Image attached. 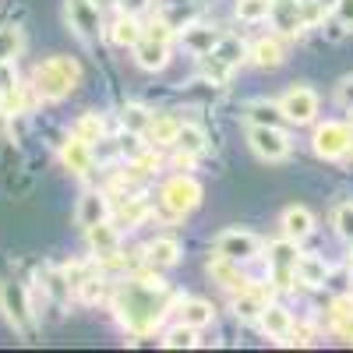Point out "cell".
Masks as SVG:
<instances>
[{
    "label": "cell",
    "mask_w": 353,
    "mask_h": 353,
    "mask_svg": "<svg viewBox=\"0 0 353 353\" xmlns=\"http://www.w3.org/2000/svg\"><path fill=\"white\" fill-rule=\"evenodd\" d=\"M173 307V297H170V286L166 279L152 276V272H138L134 279H128L121 290L113 293V311H117V321L134 332V336H149L163 325L166 311Z\"/></svg>",
    "instance_id": "6da1fadb"
},
{
    "label": "cell",
    "mask_w": 353,
    "mask_h": 353,
    "mask_svg": "<svg viewBox=\"0 0 353 353\" xmlns=\"http://www.w3.org/2000/svg\"><path fill=\"white\" fill-rule=\"evenodd\" d=\"M78 81H81V68L71 57H50V61L36 64V71H32V88L46 103H61L64 96H71Z\"/></svg>",
    "instance_id": "7a4b0ae2"
},
{
    "label": "cell",
    "mask_w": 353,
    "mask_h": 353,
    "mask_svg": "<svg viewBox=\"0 0 353 353\" xmlns=\"http://www.w3.org/2000/svg\"><path fill=\"white\" fill-rule=\"evenodd\" d=\"M159 205L166 209V216L184 219V216H191L198 205H201V184L194 181L191 173H176L173 181L163 184V191H159Z\"/></svg>",
    "instance_id": "3957f363"
},
{
    "label": "cell",
    "mask_w": 353,
    "mask_h": 353,
    "mask_svg": "<svg viewBox=\"0 0 353 353\" xmlns=\"http://www.w3.org/2000/svg\"><path fill=\"white\" fill-rule=\"evenodd\" d=\"M248 145H251V152L265 163H279V159L290 156V134L283 128H272V124H251Z\"/></svg>",
    "instance_id": "277c9868"
},
{
    "label": "cell",
    "mask_w": 353,
    "mask_h": 353,
    "mask_svg": "<svg viewBox=\"0 0 353 353\" xmlns=\"http://www.w3.org/2000/svg\"><path fill=\"white\" fill-rule=\"evenodd\" d=\"M311 145H314V152H318L321 159H343V156L353 149V131H350L346 124L329 121V124H321V128L314 131Z\"/></svg>",
    "instance_id": "5b68a950"
},
{
    "label": "cell",
    "mask_w": 353,
    "mask_h": 353,
    "mask_svg": "<svg viewBox=\"0 0 353 353\" xmlns=\"http://www.w3.org/2000/svg\"><path fill=\"white\" fill-rule=\"evenodd\" d=\"M0 311L11 321V329L25 332L28 321H32V304H28V293L21 283H0Z\"/></svg>",
    "instance_id": "8992f818"
},
{
    "label": "cell",
    "mask_w": 353,
    "mask_h": 353,
    "mask_svg": "<svg viewBox=\"0 0 353 353\" xmlns=\"http://www.w3.org/2000/svg\"><path fill=\"white\" fill-rule=\"evenodd\" d=\"M297 258H301L297 241L283 237V241L269 244V265H272V279H276V286H283V290L293 286V279H297Z\"/></svg>",
    "instance_id": "52a82bcc"
},
{
    "label": "cell",
    "mask_w": 353,
    "mask_h": 353,
    "mask_svg": "<svg viewBox=\"0 0 353 353\" xmlns=\"http://www.w3.org/2000/svg\"><path fill=\"white\" fill-rule=\"evenodd\" d=\"M258 251H261V241L248 230H223L216 237V254H226L233 261H251L258 258Z\"/></svg>",
    "instance_id": "ba28073f"
},
{
    "label": "cell",
    "mask_w": 353,
    "mask_h": 353,
    "mask_svg": "<svg viewBox=\"0 0 353 353\" xmlns=\"http://www.w3.org/2000/svg\"><path fill=\"white\" fill-rule=\"evenodd\" d=\"M279 106H283L286 121H293V124H311L314 113H318V96L311 92L307 85H293L290 92L279 99Z\"/></svg>",
    "instance_id": "9c48e42d"
},
{
    "label": "cell",
    "mask_w": 353,
    "mask_h": 353,
    "mask_svg": "<svg viewBox=\"0 0 353 353\" xmlns=\"http://www.w3.org/2000/svg\"><path fill=\"white\" fill-rule=\"evenodd\" d=\"M99 4H92V0H68V21H71V28L81 36V39H99V32H103V21H99Z\"/></svg>",
    "instance_id": "30bf717a"
},
{
    "label": "cell",
    "mask_w": 353,
    "mask_h": 353,
    "mask_svg": "<svg viewBox=\"0 0 353 353\" xmlns=\"http://www.w3.org/2000/svg\"><path fill=\"white\" fill-rule=\"evenodd\" d=\"M134 50V61L141 71H163L170 64V39H156V36H145L131 46Z\"/></svg>",
    "instance_id": "8fae6325"
},
{
    "label": "cell",
    "mask_w": 353,
    "mask_h": 353,
    "mask_svg": "<svg viewBox=\"0 0 353 353\" xmlns=\"http://www.w3.org/2000/svg\"><path fill=\"white\" fill-rule=\"evenodd\" d=\"M61 159H64V166L74 173V176H88L92 173V163H96V149L88 141H81V138H68L64 145H61Z\"/></svg>",
    "instance_id": "7c38bea8"
},
{
    "label": "cell",
    "mask_w": 353,
    "mask_h": 353,
    "mask_svg": "<svg viewBox=\"0 0 353 353\" xmlns=\"http://www.w3.org/2000/svg\"><path fill=\"white\" fill-rule=\"evenodd\" d=\"M209 276H212L223 290H230V293H241V290L248 286V276L241 272V261H233V258H226V254H212V258H209Z\"/></svg>",
    "instance_id": "4fadbf2b"
},
{
    "label": "cell",
    "mask_w": 353,
    "mask_h": 353,
    "mask_svg": "<svg viewBox=\"0 0 353 353\" xmlns=\"http://www.w3.org/2000/svg\"><path fill=\"white\" fill-rule=\"evenodd\" d=\"M248 61L261 71H272L286 61V50H283V39L279 36H261L251 50H248Z\"/></svg>",
    "instance_id": "5bb4252c"
},
{
    "label": "cell",
    "mask_w": 353,
    "mask_h": 353,
    "mask_svg": "<svg viewBox=\"0 0 353 353\" xmlns=\"http://www.w3.org/2000/svg\"><path fill=\"white\" fill-rule=\"evenodd\" d=\"M269 297H272V290H265V286H244L237 293V301H233V311L244 321H258L261 311L269 307Z\"/></svg>",
    "instance_id": "9a60e30c"
},
{
    "label": "cell",
    "mask_w": 353,
    "mask_h": 353,
    "mask_svg": "<svg viewBox=\"0 0 353 353\" xmlns=\"http://www.w3.org/2000/svg\"><path fill=\"white\" fill-rule=\"evenodd\" d=\"M272 21H276V28L283 36H297V32H304V14H301V0H272V14H269Z\"/></svg>",
    "instance_id": "2e32d148"
},
{
    "label": "cell",
    "mask_w": 353,
    "mask_h": 353,
    "mask_svg": "<svg viewBox=\"0 0 353 353\" xmlns=\"http://www.w3.org/2000/svg\"><path fill=\"white\" fill-rule=\"evenodd\" d=\"M279 226H283V237L307 241L314 233V216H311V209H304V205H290V209L283 212V219H279Z\"/></svg>",
    "instance_id": "e0dca14e"
},
{
    "label": "cell",
    "mask_w": 353,
    "mask_h": 353,
    "mask_svg": "<svg viewBox=\"0 0 353 353\" xmlns=\"http://www.w3.org/2000/svg\"><path fill=\"white\" fill-rule=\"evenodd\" d=\"M85 233H88V248L96 251V258H110V254L121 251V230H117L110 219H103V223H96V226H88Z\"/></svg>",
    "instance_id": "ac0fdd59"
},
{
    "label": "cell",
    "mask_w": 353,
    "mask_h": 353,
    "mask_svg": "<svg viewBox=\"0 0 353 353\" xmlns=\"http://www.w3.org/2000/svg\"><path fill=\"white\" fill-rule=\"evenodd\" d=\"M74 219H78L81 230H88V226H96V223L110 219V201H106V194H99V191H85L81 201H78Z\"/></svg>",
    "instance_id": "d6986e66"
},
{
    "label": "cell",
    "mask_w": 353,
    "mask_h": 353,
    "mask_svg": "<svg viewBox=\"0 0 353 353\" xmlns=\"http://www.w3.org/2000/svg\"><path fill=\"white\" fill-rule=\"evenodd\" d=\"M219 36H223V32H216L212 25H188V28H181V43H184V50L194 53V57L212 53L216 43H219Z\"/></svg>",
    "instance_id": "ffe728a7"
},
{
    "label": "cell",
    "mask_w": 353,
    "mask_h": 353,
    "mask_svg": "<svg viewBox=\"0 0 353 353\" xmlns=\"http://www.w3.org/2000/svg\"><path fill=\"white\" fill-rule=\"evenodd\" d=\"M248 50H251V46H248L241 36H219L216 50H212V53H205V57H212V61H219L226 71H233L237 64L248 61Z\"/></svg>",
    "instance_id": "44dd1931"
},
{
    "label": "cell",
    "mask_w": 353,
    "mask_h": 353,
    "mask_svg": "<svg viewBox=\"0 0 353 353\" xmlns=\"http://www.w3.org/2000/svg\"><path fill=\"white\" fill-rule=\"evenodd\" d=\"M0 106H4V113L21 110V85H18L14 61H0Z\"/></svg>",
    "instance_id": "7402d4cb"
},
{
    "label": "cell",
    "mask_w": 353,
    "mask_h": 353,
    "mask_svg": "<svg viewBox=\"0 0 353 353\" xmlns=\"http://www.w3.org/2000/svg\"><path fill=\"white\" fill-rule=\"evenodd\" d=\"M258 325H261V332L269 336V339H290V332H293V318H290V311L286 307H276V304H269L261 311V318H258Z\"/></svg>",
    "instance_id": "603a6c76"
},
{
    "label": "cell",
    "mask_w": 353,
    "mask_h": 353,
    "mask_svg": "<svg viewBox=\"0 0 353 353\" xmlns=\"http://www.w3.org/2000/svg\"><path fill=\"white\" fill-rule=\"evenodd\" d=\"M141 32L145 28L138 25V18L134 14H121L110 28H106V39L113 43V46H121V50H128V46H134L138 39H141Z\"/></svg>",
    "instance_id": "cb8c5ba5"
},
{
    "label": "cell",
    "mask_w": 353,
    "mask_h": 353,
    "mask_svg": "<svg viewBox=\"0 0 353 353\" xmlns=\"http://www.w3.org/2000/svg\"><path fill=\"white\" fill-rule=\"evenodd\" d=\"M181 321L191 329H205L216 321V307L201 297H188V301H181Z\"/></svg>",
    "instance_id": "d4e9b609"
},
{
    "label": "cell",
    "mask_w": 353,
    "mask_h": 353,
    "mask_svg": "<svg viewBox=\"0 0 353 353\" xmlns=\"http://www.w3.org/2000/svg\"><path fill=\"white\" fill-rule=\"evenodd\" d=\"M149 145L152 149H163V145H176V134H181V121L176 117H170V113H159V117H152V124H149Z\"/></svg>",
    "instance_id": "484cf974"
},
{
    "label": "cell",
    "mask_w": 353,
    "mask_h": 353,
    "mask_svg": "<svg viewBox=\"0 0 353 353\" xmlns=\"http://www.w3.org/2000/svg\"><path fill=\"white\" fill-rule=\"evenodd\" d=\"M145 258H149V265H156V269H173V265L181 261V244L173 237H156L145 248Z\"/></svg>",
    "instance_id": "4316f807"
},
{
    "label": "cell",
    "mask_w": 353,
    "mask_h": 353,
    "mask_svg": "<svg viewBox=\"0 0 353 353\" xmlns=\"http://www.w3.org/2000/svg\"><path fill=\"white\" fill-rule=\"evenodd\" d=\"M329 279V265L321 261L318 254H301L297 258V283L304 286H325Z\"/></svg>",
    "instance_id": "83f0119b"
},
{
    "label": "cell",
    "mask_w": 353,
    "mask_h": 353,
    "mask_svg": "<svg viewBox=\"0 0 353 353\" xmlns=\"http://www.w3.org/2000/svg\"><path fill=\"white\" fill-rule=\"evenodd\" d=\"M74 138H81V141H88V145H96V141H103V134H106V121L99 113H81L78 121H74V131H71Z\"/></svg>",
    "instance_id": "f1b7e54d"
},
{
    "label": "cell",
    "mask_w": 353,
    "mask_h": 353,
    "mask_svg": "<svg viewBox=\"0 0 353 353\" xmlns=\"http://www.w3.org/2000/svg\"><path fill=\"white\" fill-rule=\"evenodd\" d=\"M248 121H251V124H272V128H279L286 117H283V106H279V103H265V99H258V103L248 106Z\"/></svg>",
    "instance_id": "f546056e"
},
{
    "label": "cell",
    "mask_w": 353,
    "mask_h": 353,
    "mask_svg": "<svg viewBox=\"0 0 353 353\" xmlns=\"http://www.w3.org/2000/svg\"><path fill=\"white\" fill-rule=\"evenodd\" d=\"M176 149H184V152H191V156H201L205 149H209V138H205V131H201L198 124H181Z\"/></svg>",
    "instance_id": "4dcf8cb0"
},
{
    "label": "cell",
    "mask_w": 353,
    "mask_h": 353,
    "mask_svg": "<svg viewBox=\"0 0 353 353\" xmlns=\"http://www.w3.org/2000/svg\"><path fill=\"white\" fill-rule=\"evenodd\" d=\"M152 117H156V113H149L145 106L128 103L124 113H121V124H124V131H131V134H145V131H149V124H152Z\"/></svg>",
    "instance_id": "1f68e13d"
},
{
    "label": "cell",
    "mask_w": 353,
    "mask_h": 353,
    "mask_svg": "<svg viewBox=\"0 0 353 353\" xmlns=\"http://www.w3.org/2000/svg\"><path fill=\"white\" fill-rule=\"evenodd\" d=\"M237 18L241 21H248V25H258V21H265L272 14V0H237Z\"/></svg>",
    "instance_id": "d6a6232c"
},
{
    "label": "cell",
    "mask_w": 353,
    "mask_h": 353,
    "mask_svg": "<svg viewBox=\"0 0 353 353\" xmlns=\"http://www.w3.org/2000/svg\"><path fill=\"white\" fill-rule=\"evenodd\" d=\"M21 46H25V36H21V28H14V25L0 28V61H18Z\"/></svg>",
    "instance_id": "836d02e7"
},
{
    "label": "cell",
    "mask_w": 353,
    "mask_h": 353,
    "mask_svg": "<svg viewBox=\"0 0 353 353\" xmlns=\"http://www.w3.org/2000/svg\"><path fill=\"white\" fill-rule=\"evenodd\" d=\"M163 346L166 350H191V346H198V329H191V325H176V329H170L166 336H163Z\"/></svg>",
    "instance_id": "e575fe53"
},
{
    "label": "cell",
    "mask_w": 353,
    "mask_h": 353,
    "mask_svg": "<svg viewBox=\"0 0 353 353\" xmlns=\"http://www.w3.org/2000/svg\"><path fill=\"white\" fill-rule=\"evenodd\" d=\"M145 219V205H141V198H128L124 205H121V223L124 226H138Z\"/></svg>",
    "instance_id": "d590c367"
},
{
    "label": "cell",
    "mask_w": 353,
    "mask_h": 353,
    "mask_svg": "<svg viewBox=\"0 0 353 353\" xmlns=\"http://www.w3.org/2000/svg\"><path fill=\"white\" fill-rule=\"evenodd\" d=\"M336 233L343 241H353V205H339L336 209Z\"/></svg>",
    "instance_id": "8d00e7d4"
},
{
    "label": "cell",
    "mask_w": 353,
    "mask_h": 353,
    "mask_svg": "<svg viewBox=\"0 0 353 353\" xmlns=\"http://www.w3.org/2000/svg\"><path fill=\"white\" fill-rule=\"evenodd\" d=\"M159 163H163V159H159V152H152V149L134 156V166H138L141 173H152V170H159Z\"/></svg>",
    "instance_id": "74e56055"
},
{
    "label": "cell",
    "mask_w": 353,
    "mask_h": 353,
    "mask_svg": "<svg viewBox=\"0 0 353 353\" xmlns=\"http://www.w3.org/2000/svg\"><path fill=\"white\" fill-rule=\"evenodd\" d=\"M336 21L343 25V28H353V0H336Z\"/></svg>",
    "instance_id": "f35d334b"
},
{
    "label": "cell",
    "mask_w": 353,
    "mask_h": 353,
    "mask_svg": "<svg viewBox=\"0 0 353 353\" xmlns=\"http://www.w3.org/2000/svg\"><path fill=\"white\" fill-rule=\"evenodd\" d=\"M149 4H152V0H117V8H121V14H134V18H138L145 8H149Z\"/></svg>",
    "instance_id": "ab89813d"
},
{
    "label": "cell",
    "mask_w": 353,
    "mask_h": 353,
    "mask_svg": "<svg viewBox=\"0 0 353 353\" xmlns=\"http://www.w3.org/2000/svg\"><path fill=\"white\" fill-rule=\"evenodd\" d=\"M336 99H339V106L353 110V78H343V81H339V92H336Z\"/></svg>",
    "instance_id": "60d3db41"
},
{
    "label": "cell",
    "mask_w": 353,
    "mask_h": 353,
    "mask_svg": "<svg viewBox=\"0 0 353 353\" xmlns=\"http://www.w3.org/2000/svg\"><path fill=\"white\" fill-rule=\"evenodd\" d=\"M332 325H336V332H339L343 339H353V314H339V318H332Z\"/></svg>",
    "instance_id": "b9f144b4"
},
{
    "label": "cell",
    "mask_w": 353,
    "mask_h": 353,
    "mask_svg": "<svg viewBox=\"0 0 353 353\" xmlns=\"http://www.w3.org/2000/svg\"><path fill=\"white\" fill-rule=\"evenodd\" d=\"M173 166H176V170H191V166H194V156H191V152H184V149H176Z\"/></svg>",
    "instance_id": "7bdbcfd3"
},
{
    "label": "cell",
    "mask_w": 353,
    "mask_h": 353,
    "mask_svg": "<svg viewBox=\"0 0 353 353\" xmlns=\"http://www.w3.org/2000/svg\"><path fill=\"white\" fill-rule=\"evenodd\" d=\"M318 4L325 8V11H332V8H336V0H318Z\"/></svg>",
    "instance_id": "ee69618b"
},
{
    "label": "cell",
    "mask_w": 353,
    "mask_h": 353,
    "mask_svg": "<svg viewBox=\"0 0 353 353\" xmlns=\"http://www.w3.org/2000/svg\"><path fill=\"white\" fill-rule=\"evenodd\" d=\"M92 4H99V8H106V4H117V0H92Z\"/></svg>",
    "instance_id": "f6af8a7d"
}]
</instances>
